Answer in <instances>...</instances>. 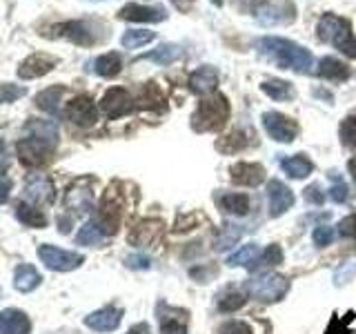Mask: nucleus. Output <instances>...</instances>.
Listing matches in <instances>:
<instances>
[{"label":"nucleus","instance_id":"1","mask_svg":"<svg viewBox=\"0 0 356 334\" xmlns=\"http://www.w3.org/2000/svg\"><path fill=\"white\" fill-rule=\"evenodd\" d=\"M256 49H259L267 61H272L281 70H292L298 74H305L314 65V56L305 47L278 36H263L256 40Z\"/></svg>","mask_w":356,"mask_h":334},{"label":"nucleus","instance_id":"49","mask_svg":"<svg viewBox=\"0 0 356 334\" xmlns=\"http://www.w3.org/2000/svg\"><path fill=\"white\" fill-rule=\"evenodd\" d=\"M127 267H131V270H147L149 267V259L143 254H134L127 259Z\"/></svg>","mask_w":356,"mask_h":334},{"label":"nucleus","instance_id":"46","mask_svg":"<svg viewBox=\"0 0 356 334\" xmlns=\"http://www.w3.org/2000/svg\"><path fill=\"white\" fill-rule=\"evenodd\" d=\"M339 234H341V237H345V239H356V214L345 216L339 223Z\"/></svg>","mask_w":356,"mask_h":334},{"label":"nucleus","instance_id":"41","mask_svg":"<svg viewBox=\"0 0 356 334\" xmlns=\"http://www.w3.org/2000/svg\"><path fill=\"white\" fill-rule=\"evenodd\" d=\"M341 141L343 145H348V148H356V114L354 116H348L343 122H341Z\"/></svg>","mask_w":356,"mask_h":334},{"label":"nucleus","instance_id":"27","mask_svg":"<svg viewBox=\"0 0 356 334\" xmlns=\"http://www.w3.org/2000/svg\"><path fill=\"white\" fill-rule=\"evenodd\" d=\"M120 67H122V61H120V56L116 51H109V54H103V56H98L96 63H94V70L98 76H103V78H114L120 74Z\"/></svg>","mask_w":356,"mask_h":334},{"label":"nucleus","instance_id":"47","mask_svg":"<svg viewBox=\"0 0 356 334\" xmlns=\"http://www.w3.org/2000/svg\"><path fill=\"white\" fill-rule=\"evenodd\" d=\"M327 196L334 200V203H345V200H348V196H350V189H348V185H345V183H337V185L330 187Z\"/></svg>","mask_w":356,"mask_h":334},{"label":"nucleus","instance_id":"18","mask_svg":"<svg viewBox=\"0 0 356 334\" xmlns=\"http://www.w3.org/2000/svg\"><path fill=\"white\" fill-rule=\"evenodd\" d=\"M218 87V70L211 65L198 67L196 72H192L189 76V89L198 96H207Z\"/></svg>","mask_w":356,"mask_h":334},{"label":"nucleus","instance_id":"16","mask_svg":"<svg viewBox=\"0 0 356 334\" xmlns=\"http://www.w3.org/2000/svg\"><path fill=\"white\" fill-rule=\"evenodd\" d=\"M120 319H122V310L109 305V308H100V310L92 312L89 317H85V326L96 332H111L120 326Z\"/></svg>","mask_w":356,"mask_h":334},{"label":"nucleus","instance_id":"35","mask_svg":"<svg viewBox=\"0 0 356 334\" xmlns=\"http://www.w3.org/2000/svg\"><path fill=\"white\" fill-rule=\"evenodd\" d=\"M107 234L100 230L96 223H85L81 228V232L76 234V243L78 245H100L105 241Z\"/></svg>","mask_w":356,"mask_h":334},{"label":"nucleus","instance_id":"43","mask_svg":"<svg viewBox=\"0 0 356 334\" xmlns=\"http://www.w3.org/2000/svg\"><path fill=\"white\" fill-rule=\"evenodd\" d=\"M312 241H314V245H318V248H327V245H332V241H334V228L318 225L314 230V234H312Z\"/></svg>","mask_w":356,"mask_h":334},{"label":"nucleus","instance_id":"33","mask_svg":"<svg viewBox=\"0 0 356 334\" xmlns=\"http://www.w3.org/2000/svg\"><path fill=\"white\" fill-rule=\"evenodd\" d=\"M263 92L270 96L272 100H289V98H294V87L285 83V81H278V78H272V81H265L261 85Z\"/></svg>","mask_w":356,"mask_h":334},{"label":"nucleus","instance_id":"51","mask_svg":"<svg viewBox=\"0 0 356 334\" xmlns=\"http://www.w3.org/2000/svg\"><path fill=\"white\" fill-rule=\"evenodd\" d=\"M354 270H356V267H354V263H350V267H348V272H343V270H339L337 272V285H343L345 281H343V278H350L352 274H354Z\"/></svg>","mask_w":356,"mask_h":334},{"label":"nucleus","instance_id":"56","mask_svg":"<svg viewBox=\"0 0 356 334\" xmlns=\"http://www.w3.org/2000/svg\"><path fill=\"white\" fill-rule=\"evenodd\" d=\"M94 3H100V0H94Z\"/></svg>","mask_w":356,"mask_h":334},{"label":"nucleus","instance_id":"5","mask_svg":"<svg viewBox=\"0 0 356 334\" xmlns=\"http://www.w3.org/2000/svg\"><path fill=\"white\" fill-rule=\"evenodd\" d=\"M54 148H56V143H51V141H44L38 136H27L16 145V152H18V159L27 167H38L42 163H47Z\"/></svg>","mask_w":356,"mask_h":334},{"label":"nucleus","instance_id":"21","mask_svg":"<svg viewBox=\"0 0 356 334\" xmlns=\"http://www.w3.org/2000/svg\"><path fill=\"white\" fill-rule=\"evenodd\" d=\"M118 16L122 20H131V22H161V20H165L167 14L159 7H145V5L131 3V5L122 7L118 11Z\"/></svg>","mask_w":356,"mask_h":334},{"label":"nucleus","instance_id":"3","mask_svg":"<svg viewBox=\"0 0 356 334\" xmlns=\"http://www.w3.org/2000/svg\"><path fill=\"white\" fill-rule=\"evenodd\" d=\"M229 118V103L222 94H216L207 100H200V105L192 114V127L194 132H216L227 122Z\"/></svg>","mask_w":356,"mask_h":334},{"label":"nucleus","instance_id":"7","mask_svg":"<svg viewBox=\"0 0 356 334\" xmlns=\"http://www.w3.org/2000/svg\"><path fill=\"white\" fill-rule=\"evenodd\" d=\"M263 127L278 143H292L298 136V122L281 114V111H265Z\"/></svg>","mask_w":356,"mask_h":334},{"label":"nucleus","instance_id":"36","mask_svg":"<svg viewBox=\"0 0 356 334\" xmlns=\"http://www.w3.org/2000/svg\"><path fill=\"white\" fill-rule=\"evenodd\" d=\"M256 20L263 22V25H276V22H285L287 18L281 16V11H278L276 5L265 3V5H261L259 9H256Z\"/></svg>","mask_w":356,"mask_h":334},{"label":"nucleus","instance_id":"10","mask_svg":"<svg viewBox=\"0 0 356 334\" xmlns=\"http://www.w3.org/2000/svg\"><path fill=\"white\" fill-rule=\"evenodd\" d=\"M294 200H296L294 192L285 183L276 181V178H272V181L267 183V203H270V216L272 218L283 216L285 212L294 205Z\"/></svg>","mask_w":356,"mask_h":334},{"label":"nucleus","instance_id":"17","mask_svg":"<svg viewBox=\"0 0 356 334\" xmlns=\"http://www.w3.org/2000/svg\"><path fill=\"white\" fill-rule=\"evenodd\" d=\"M232 181L236 185H245V187H256L265 181V167L259 163H236L232 165Z\"/></svg>","mask_w":356,"mask_h":334},{"label":"nucleus","instance_id":"9","mask_svg":"<svg viewBox=\"0 0 356 334\" xmlns=\"http://www.w3.org/2000/svg\"><path fill=\"white\" fill-rule=\"evenodd\" d=\"M65 114L78 127H92V125H96V120H98V109L94 105V100L89 98L87 94L72 98L70 103H67Z\"/></svg>","mask_w":356,"mask_h":334},{"label":"nucleus","instance_id":"25","mask_svg":"<svg viewBox=\"0 0 356 334\" xmlns=\"http://www.w3.org/2000/svg\"><path fill=\"white\" fill-rule=\"evenodd\" d=\"M316 74H318L321 78H327V81H348V78H350L348 65H343L341 61L332 58V56H327V58H323V61L318 63Z\"/></svg>","mask_w":356,"mask_h":334},{"label":"nucleus","instance_id":"39","mask_svg":"<svg viewBox=\"0 0 356 334\" xmlns=\"http://www.w3.org/2000/svg\"><path fill=\"white\" fill-rule=\"evenodd\" d=\"M245 145H248V141H245V134L243 132H232L229 136H225L220 143H216V148L220 152L232 154V152H236V150H243Z\"/></svg>","mask_w":356,"mask_h":334},{"label":"nucleus","instance_id":"4","mask_svg":"<svg viewBox=\"0 0 356 334\" xmlns=\"http://www.w3.org/2000/svg\"><path fill=\"white\" fill-rule=\"evenodd\" d=\"M248 292L256 299L263 301V303H274V301H281L289 292V281L281 274L267 272L248 281Z\"/></svg>","mask_w":356,"mask_h":334},{"label":"nucleus","instance_id":"29","mask_svg":"<svg viewBox=\"0 0 356 334\" xmlns=\"http://www.w3.org/2000/svg\"><path fill=\"white\" fill-rule=\"evenodd\" d=\"M259 256H261V248H259V245L250 243V245H243L241 250L234 252L227 259V265L229 267H250V265H254L256 261H259Z\"/></svg>","mask_w":356,"mask_h":334},{"label":"nucleus","instance_id":"42","mask_svg":"<svg viewBox=\"0 0 356 334\" xmlns=\"http://www.w3.org/2000/svg\"><path fill=\"white\" fill-rule=\"evenodd\" d=\"M25 94H27L25 87H18V85H11V83H3V85H0V105L14 103V100L22 98Z\"/></svg>","mask_w":356,"mask_h":334},{"label":"nucleus","instance_id":"11","mask_svg":"<svg viewBox=\"0 0 356 334\" xmlns=\"http://www.w3.org/2000/svg\"><path fill=\"white\" fill-rule=\"evenodd\" d=\"M25 194L33 205L51 203L56 198V187L54 181L44 174H29L25 181Z\"/></svg>","mask_w":356,"mask_h":334},{"label":"nucleus","instance_id":"34","mask_svg":"<svg viewBox=\"0 0 356 334\" xmlns=\"http://www.w3.org/2000/svg\"><path fill=\"white\" fill-rule=\"evenodd\" d=\"M154 38H156L154 31H147V29H129V31L122 33L120 42H122V47H125V49H138V47H143V45L152 42Z\"/></svg>","mask_w":356,"mask_h":334},{"label":"nucleus","instance_id":"48","mask_svg":"<svg viewBox=\"0 0 356 334\" xmlns=\"http://www.w3.org/2000/svg\"><path fill=\"white\" fill-rule=\"evenodd\" d=\"M305 200L312 205H323V200H325V192H321L318 185H309L305 192H303Z\"/></svg>","mask_w":356,"mask_h":334},{"label":"nucleus","instance_id":"8","mask_svg":"<svg viewBox=\"0 0 356 334\" xmlns=\"http://www.w3.org/2000/svg\"><path fill=\"white\" fill-rule=\"evenodd\" d=\"M92 178L83 176V178H76V181L70 185L65 194V207L67 209H74L76 214H87L92 209L94 203V192H92Z\"/></svg>","mask_w":356,"mask_h":334},{"label":"nucleus","instance_id":"28","mask_svg":"<svg viewBox=\"0 0 356 334\" xmlns=\"http://www.w3.org/2000/svg\"><path fill=\"white\" fill-rule=\"evenodd\" d=\"M183 56V49L178 45H161L159 49H154L149 54H143L140 58L143 61H152V63H159V65H172L174 61H178Z\"/></svg>","mask_w":356,"mask_h":334},{"label":"nucleus","instance_id":"55","mask_svg":"<svg viewBox=\"0 0 356 334\" xmlns=\"http://www.w3.org/2000/svg\"><path fill=\"white\" fill-rule=\"evenodd\" d=\"M348 170H350L352 178H354V181H356V159H352V161L348 163Z\"/></svg>","mask_w":356,"mask_h":334},{"label":"nucleus","instance_id":"26","mask_svg":"<svg viewBox=\"0 0 356 334\" xmlns=\"http://www.w3.org/2000/svg\"><path fill=\"white\" fill-rule=\"evenodd\" d=\"M16 218L27 228H38V230L47 228V218H44L42 212L36 209L33 205H27V203H18L16 205Z\"/></svg>","mask_w":356,"mask_h":334},{"label":"nucleus","instance_id":"52","mask_svg":"<svg viewBox=\"0 0 356 334\" xmlns=\"http://www.w3.org/2000/svg\"><path fill=\"white\" fill-rule=\"evenodd\" d=\"M127 334H149V326L147 323H138V326H134Z\"/></svg>","mask_w":356,"mask_h":334},{"label":"nucleus","instance_id":"53","mask_svg":"<svg viewBox=\"0 0 356 334\" xmlns=\"http://www.w3.org/2000/svg\"><path fill=\"white\" fill-rule=\"evenodd\" d=\"M7 167V159H5V143L0 141V172H5Z\"/></svg>","mask_w":356,"mask_h":334},{"label":"nucleus","instance_id":"50","mask_svg":"<svg viewBox=\"0 0 356 334\" xmlns=\"http://www.w3.org/2000/svg\"><path fill=\"white\" fill-rule=\"evenodd\" d=\"M9 192H11V181H9V178H5L3 174H0V205L7 203Z\"/></svg>","mask_w":356,"mask_h":334},{"label":"nucleus","instance_id":"32","mask_svg":"<svg viewBox=\"0 0 356 334\" xmlns=\"http://www.w3.org/2000/svg\"><path fill=\"white\" fill-rule=\"evenodd\" d=\"M27 134L29 136H38L44 141L58 143V127H56V122H51V120H29Z\"/></svg>","mask_w":356,"mask_h":334},{"label":"nucleus","instance_id":"54","mask_svg":"<svg viewBox=\"0 0 356 334\" xmlns=\"http://www.w3.org/2000/svg\"><path fill=\"white\" fill-rule=\"evenodd\" d=\"M194 0H174V5L178 7V9H189V5H192Z\"/></svg>","mask_w":356,"mask_h":334},{"label":"nucleus","instance_id":"22","mask_svg":"<svg viewBox=\"0 0 356 334\" xmlns=\"http://www.w3.org/2000/svg\"><path fill=\"white\" fill-rule=\"evenodd\" d=\"M216 203L222 212L234 216H245L250 212V196L248 194H236V192H225L216 196Z\"/></svg>","mask_w":356,"mask_h":334},{"label":"nucleus","instance_id":"23","mask_svg":"<svg viewBox=\"0 0 356 334\" xmlns=\"http://www.w3.org/2000/svg\"><path fill=\"white\" fill-rule=\"evenodd\" d=\"M42 281L40 272L36 270L33 265H18L16 272H14V287L18 292H31V289H36Z\"/></svg>","mask_w":356,"mask_h":334},{"label":"nucleus","instance_id":"40","mask_svg":"<svg viewBox=\"0 0 356 334\" xmlns=\"http://www.w3.org/2000/svg\"><path fill=\"white\" fill-rule=\"evenodd\" d=\"M285 259V254L281 250V245H276L272 243L270 248H267L261 256H259V261H256L254 265H281Z\"/></svg>","mask_w":356,"mask_h":334},{"label":"nucleus","instance_id":"15","mask_svg":"<svg viewBox=\"0 0 356 334\" xmlns=\"http://www.w3.org/2000/svg\"><path fill=\"white\" fill-rule=\"evenodd\" d=\"M56 61L54 56H47V54H31L29 58H25L18 67V76L25 78V81H31V78H40L44 74H49L54 67H56Z\"/></svg>","mask_w":356,"mask_h":334},{"label":"nucleus","instance_id":"24","mask_svg":"<svg viewBox=\"0 0 356 334\" xmlns=\"http://www.w3.org/2000/svg\"><path fill=\"white\" fill-rule=\"evenodd\" d=\"M281 167L283 172L287 176L296 178V181H300V178H305L312 174V170H314V165H312V161L307 159L305 154H296V156H289V159H283L281 161Z\"/></svg>","mask_w":356,"mask_h":334},{"label":"nucleus","instance_id":"2","mask_svg":"<svg viewBox=\"0 0 356 334\" xmlns=\"http://www.w3.org/2000/svg\"><path fill=\"white\" fill-rule=\"evenodd\" d=\"M316 33L323 42L334 45V47L348 56V58H356V38H354L350 20L334 16V14H325L318 18Z\"/></svg>","mask_w":356,"mask_h":334},{"label":"nucleus","instance_id":"37","mask_svg":"<svg viewBox=\"0 0 356 334\" xmlns=\"http://www.w3.org/2000/svg\"><path fill=\"white\" fill-rule=\"evenodd\" d=\"M245 294L243 292H227V294H222L218 299V310L220 312H225V315H229V312H236L245 305Z\"/></svg>","mask_w":356,"mask_h":334},{"label":"nucleus","instance_id":"38","mask_svg":"<svg viewBox=\"0 0 356 334\" xmlns=\"http://www.w3.org/2000/svg\"><path fill=\"white\" fill-rule=\"evenodd\" d=\"M165 103V98L161 94V89L156 87V83H149V85H145L143 87V94H140V105L143 107H163Z\"/></svg>","mask_w":356,"mask_h":334},{"label":"nucleus","instance_id":"19","mask_svg":"<svg viewBox=\"0 0 356 334\" xmlns=\"http://www.w3.org/2000/svg\"><path fill=\"white\" fill-rule=\"evenodd\" d=\"M54 36L58 38H67L76 45H94L96 38L92 36V31L81 20H70V22H60V25H56L54 29Z\"/></svg>","mask_w":356,"mask_h":334},{"label":"nucleus","instance_id":"20","mask_svg":"<svg viewBox=\"0 0 356 334\" xmlns=\"http://www.w3.org/2000/svg\"><path fill=\"white\" fill-rule=\"evenodd\" d=\"M31 321L25 312L20 310H5L0 312V334H29Z\"/></svg>","mask_w":356,"mask_h":334},{"label":"nucleus","instance_id":"14","mask_svg":"<svg viewBox=\"0 0 356 334\" xmlns=\"http://www.w3.org/2000/svg\"><path fill=\"white\" fill-rule=\"evenodd\" d=\"M161 334H187V312L172 305H159Z\"/></svg>","mask_w":356,"mask_h":334},{"label":"nucleus","instance_id":"6","mask_svg":"<svg viewBox=\"0 0 356 334\" xmlns=\"http://www.w3.org/2000/svg\"><path fill=\"white\" fill-rule=\"evenodd\" d=\"M38 256H40V261L49 267V270H56V272H72V270H76V267H81L85 263L83 254L67 252V250H60V248H54V245H40Z\"/></svg>","mask_w":356,"mask_h":334},{"label":"nucleus","instance_id":"12","mask_svg":"<svg viewBox=\"0 0 356 334\" xmlns=\"http://www.w3.org/2000/svg\"><path fill=\"white\" fill-rule=\"evenodd\" d=\"M131 107H134V100H131L127 89H122V87L107 89L103 100H100V109H103L109 118L125 116L127 111H131Z\"/></svg>","mask_w":356,"mask_h":334},{"label":"nucleus","instance_id":"44","mask_svg":"<svg viewBox=\"0 0 356 334\" xmlns=\"http://www.w3.org/2000/svg\"><path fill=\"white\" fill-rule=\"evenodd\" d=\"M218 334H254V332L248 323H243V321H227L220 326Z\"/></svg>","mask_w":356,"mask_h":334},{"label":"nucleus","instance_id":"45","mask_svg":"<svg viewBox=\"0 0 356 334\" xmlns=\"http://www.w3.org/2000/svg\"><path fill=\"white\" fill-rule=\"evenodd\" d=\"M352 319H354V312H348V319H345V323H350ZM345 323L339 317H332V323H330V328L325 330V334H352V330L345 326Z\"/></svg>","mask_w":356,"mask_h":334},{"label":"nucleus","instance_id":"30","mask_svg":"<svg viewBox=\"0 0 356 334\" xmlns=\"http://www.w3.org/2000/svg\"><path fill=\"white\" fill-rule=\"evenodd\" d=\"M63 94H65V87H60V85L49 87L36 96V105L44 111H49V114H58V105H60Z\"/></svg>","mask_w":356,"mask_h":334},{"label":"nucleus","instance_id":"13","mask_svg":"<svg viewBox=\"0 0 356 334\" xmlns=\"http://www.w3.org/2000/svg\"><path fill=\"white\" fill-rule=\"evenodd\" d=\"M163 237V221L159 218H147V221H140L136 228H134L129 241L138 248H154L156 243L161 241Z\"/></svg>","mask_w":356,"mask_h":334},{"label":"nucleus","instance_id":"31","mask_svg":"<svg viewBox=\"0 0 356 334\" xmlns=\"http://www.w3.org/2000/svg\"><path fill=\"white\" fill-rule=\"evenodd\" d=\"M243 237V228L241 225H234V223H225V225L220 228L218 237H216V245L214 250L216 252H225L229 250L232 245H236V241Z\"/></svg>","mask_w":356,"mask_h":334}]
</instances>
